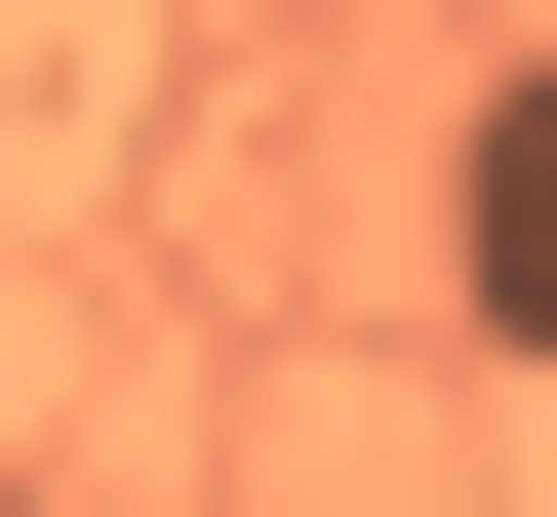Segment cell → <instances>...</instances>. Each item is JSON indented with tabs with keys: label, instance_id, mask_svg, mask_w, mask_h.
I'll use <instances>...</instances> for the list:
<instances>
[{
	"label": "cell",
	"instance_id": "cell-1",
	"mask_svg": "<svg viewBox=\"0 0 557 517\" xmlns=\"http://www.w3.org/2000/svg\"><path fill=\"white\" fill-rule=\"evenodd\" d=\"M438 319H478V358L557 398V40H518L478 120H438Z\"/></svg>",
	"mask_w": 557,
	"mask_h": 517
}]
</instances>
